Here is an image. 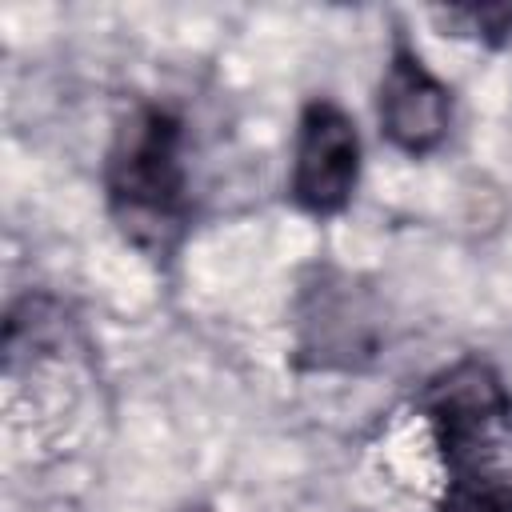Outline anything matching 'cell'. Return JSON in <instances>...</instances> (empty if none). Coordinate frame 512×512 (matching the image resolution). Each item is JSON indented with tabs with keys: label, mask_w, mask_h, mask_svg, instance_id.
I'll use <instances>...</instances> for the list:
<instances>
[{
	"label": "cell",
	"mask_w": 512,
	"mask_h": 512,
	"mask_svg": "<svg viewBox=\"0 0 512 512\" xmlns=\"http://www.w3.org/2000/svg\"><path fill=\"white\" fill-rule=\"evenodd\" d=\"M104 192L120 232L160 256L188 224V168H184V124L160 104L128 112L112 136L104 160Z\"/></svg>",
	"instance_id": "cell-1"
},
{
	"label": "cell",
	"mask_w": 512,
	"mask_h": 512,
	"mask_svg": "<svg viewBox=\"0 0 512 512\" xmlns=\"http://www.w3.org/2000/svg\"><path fill=\"white\" fill-rule=\"evenodd\" d=\"M420 408L436 432L444 460L460 476L472 468L480 440H488V432L508 420L512 400H508L500 376L484 360L468 356V360L452 364L448 372H440L436 380H428Z\"/></svg>",
	"instance_id": "cell-2"
},
{
	"label": "cell",
	"mask_w": 512,
	"mask_h": 512,
	"mask_svg": "<svg viewBox=\"0 0 512 512\" xmlns=\"http://www.w3.org/2000/svg\"><path fill=\"white\" fill-rule=\"evenodd\" d=\"M360 180L356 120L332 100H308L296 128L292 200L312 216L340 212Z\"/></svg>",
	"instance_id": "cell-3"
},
{
	"label": "cell",
	"mask_w": 512,
	"mask_h": 512,
	"mask_svg": "<svg viewBox=\"0 0 512 512\" xmlns=\"http://www.w3.org/2000/svg\"><path fill=\"white\" fill-rule=\"evenodd\" d=\"M452 124V92L440 84L424 60L396 40L388 68L380 76V132L408 156H424L444 144Z\"/></svg>",
	"instance_id": "cell-4"
},
{
	"label": "cell",
	"mask_w": 512,
	"mask_h": 512,
	"mask_svg": "<svg viewBox=\"0 0 512 512\" xmlns=\"http://www.w3.org/2000/svg\"><path fill=\"white\" fill-rule=\"evenodd\" d=\"M336 284L320 288L316 312L304 320L300 352H320L316 364H352L356 356H372V332L368 320H360V304L352 292H332Z\"/></svg>",
	"instance_id": "cell-5"
},
{
	"label": "cell",
	"mask_w": 512,
	"mask_h": 512,
	"mask_svg": "<svg viewBox=\"0 0 512 512\" xmlns=\"http://www.w3.org/2000/svg\"><path fill=\"white\" fill-rule=\"evenodd\" d=\"M440 512H512V488L464 472L452 480V492Z\"/></svg>",
	"instance_id": "cell-6"
},
{
	"label": "cell",
	"mask_w": 512,
	"mask_h": 512,
	"mask_svg": "<svg viewBox=\"0 0 512 512\" xmlns=\"http://www.w3.org/2000/svg\"><path fill=\"white\" fill-rule=\"evenodd\" d=\"M452 20H468V28L488 40V44H500L512 36V4H488V8H456Z\"/></svg>",
	"instance_id": "cell-7"
},
{
	"label": "cell",
	"mask_w": 512,
	"mask_h": 512,
	"mask_svg": "<svg viewBox=\"0 0 512 512\" xmlns=\"http://www.w3.org/2000/svg\"><path fill=\"white\" fill-rule=\"evenodd\" d=\"M200 512H204V508H200Z\"/></svg>",
	"instance_id": "cell-8"
}]
</instances>
